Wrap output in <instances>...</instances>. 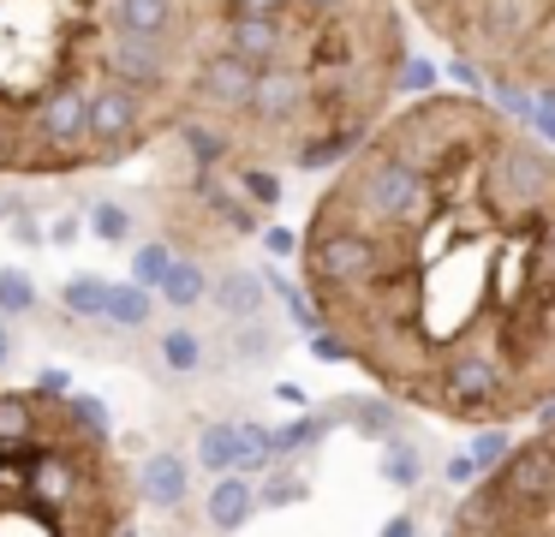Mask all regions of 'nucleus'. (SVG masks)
<instances>
[{"label":"nucleus","instance_id":"obj_3","mask_svg":"<svg viewBox=\"0 0 555 537\" xmlns=\"http://www.w3.org/2000/svg\"><path fill=\"white\" fill-rule=\"evenodd\" d=\"M150 143L114 90V0H0V174H96Z\"/></svg>","mask_w":555,"mask_h":537},{"label":"nucleus","instance_id":"obj_11","mask_svg":"<svg viewBox=\"0 0 555 537\" xmlns=\"http://www.w3.org/2000/svg\"><path fill=\"white\" fill-rule=\"evenodd\" d=\"M168 269H173L168 245H144V251L132 257V286H144V293H150V286H162V281H168Z\"/></svg>","mask_w":555,"mask_h":537},{"label":"nucleus","instance_id":"obj_16","mask_svg":"<svg viewBox=\"0 0 555 537\" xmlns=\"http://www.w3.org/2000/svg\"><path fill=\"white\" fill-rule=\"evenodd\" d=\"M7 358H13V341H7V329H0V365H7Z\"/></svg>","mask_w":555,"mask_h":537},{"label":"nucleus","instance_id":"obj_12","mask_svg":"<svg viewBox=\"0 0 555 537\" xmlns=\"http://www.w3.org/2000/svg\"><path fill=\"white\" fill-rule=\"evenodd\" d=\"M162 293H168L173 305H197V298H204V274H197L192 263H173L168 281H162Z\"/></svg>","mask_w":555,"mask_h":537},{"label":"nucleus","instance_id":"obj_4","mask_svg":"<svg viewBox=\"0 0 555 537\" xmlns=\"http://www.w3.org/2000/svg\"><path fill=\"white\" fill-rule=\"evenodd\" d=\"M138 477L90 394L0 388V537H132Z\"/></svg>","mask_w":555,"mask_h":537},{"label":"nucleus","instance_id":"obj_13","mask_svg":"<svg viewBox=\"0 0 555 537\" xmlns=\"http://www.w3.org/2000/svg\"><path fill=\"white\" fill-rule=\"evenodd\" d=\"M108 317H114V322H144V317H150V293H144V286H114Z\"/></svg>","mask_w":555,"mask_h":537},{"label":"nucleus","instance_id":"obj_7","mask_svg":"<svg viewBox=\"0 0 555 537\" xmlns=\"http://www.w3.org/2000/svg\"><path fill=\"white\" fill-rule=\"evenodd\" d=\"M138 496H144L150 508H173V501L185 496V460H173V453H150L144 477H138Z\"/></svg>","mask_w":555,"mask_h":537},{"label":"nucleus","instance_id":"obj_10","mask_svg":"<svg viewBox=\"0 0 555 537\" xmlns=\"http://www.w3.org/2000/svg\"><path fill=\"white\" fill-rule=\"evenodd\" d=\"M245 513H251V489H245V484H221L216 501H209V520H216L221 532H233Z\"/></svg>","mask_w":555,"mask_h":537},{"label":"nucleus","instance_id":"obj_1","mask_svg":"<svg viewBox=\"0 0 555 537\" xmlns=\"http://www.w3.org/2000/svg\"><path fill=\"white\" fill-rule=\"evenodd\" d=\"M328 353L460 430L555 406V150L466 90L400 102L328 167L299 233Z\"/></svg>","mask_w":555,"mask_h":537},{"label":"nucleus","instance_id":"obj_2","mask_svg":"<svg viewBox=\"0 0 555 537\" xmlns=\"http://www.w3.org/2000/svg\"><path fill=\"white\" fill-rule=\"evenodd\" d=\"M412 66L400 0H209L180 131L233 179L340 167Z\"/></svg>","mask_w":555,"mask_h":537},{"label":"nucleus","instance_id":"obj_6","mask_svg":"<svg viewBox=\"0 0 555 537\" xmlns=\"http://www.w3.org/2000/svg\"><path fill=\"white\" fill-rule=\"evenodd\" d=\"M442 537H555V418L519 436L460 496Z\"/></svg>","mask_w":555,"mask_h":537},{"label":"nucleus","instance_id":"obj_14","mask_svg":"<svg viewBox=\"0 0 555 537\" xmlns=\"http://www.w3.org/2000/svg\"><path fill=\"white\" fill-rule=\"evenodd\" d=\"M96 233L102 239H126V209L120 203H96Z\"/></svg>","mask_w":555,"mask_h":537},{"label":"nucleus","instance_id":"obj_8","mask_svg":"<svg viewBox=\"0 0 555 537\" xmlns=\"http://www.w3.org/2000/svg\"><path fill=\"white\" fill-rule=\"evenodd\" d=\"M66 305H73L78 317H108L114 286H108V281H90V274H78V281H66Z\"/></svg>","mask_w":555,"mask_h":537},{"label":"nucleus","instance_id":"obj_5","mask_svg":"<svg viewBox=\"0 0 555 537\" xmlns=\"http://www.w3.org/2000/svg\"><path fill=\"white\" fill-rule=\"evenodd\" d=\"M472 78L555 102V0H400Z\"/></svg>","mask_w":555,"mask_h":537},{"label":"nucleus","instance_id":"obj_9","mask_svg":"<svg viewBox=\"0 0 555 537\" xmlns=\"http://www.w3.org/2000/svg\"><path fill=\"white\" fill-rule=\"evenodd\" d=\"M37 305V286L25 269H0V317H25Z\"/></svg>","mask_w":555,"mask_h":537},{"label":"nucleus","instance_id":"obj_15","mask_svg":"<svg viewBox=\"0 0 555 537\" xmlns=\"http://www.w3.org/2000/svg\"><path fill=\"white\" fill-rule=\"evenodd\" d=\"M168 358H173V370H192L197 365V341L192 334H168Z\"/></svg>","mask_w":555,"mask_h":537}]
</instances>
